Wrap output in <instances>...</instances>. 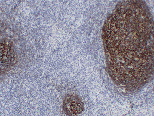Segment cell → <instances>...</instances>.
<instances>
[{"label": "cell", "instance_id": "1", "mask_svg": "<svg viewBox=\"0 0 154 116\" xmlns=\"http://www.w3.org/2000/svg\"><path fill=\"white\" fill-rule=\"evenodd\" d=\"M143 5L129 3L108 19L103 38L109 74L129 90L143 85L154 66L152 22Z\"/></svg>", "mask_w": 154, "mask_h": 116}, {"label": "cell", "instance_id": "2", "mask_svg": "<svg viewBox=\"0 0 154 116\" xmlns=\"http://www.w3.org/2000/svg\"><path fill=\"white\" fill-rule=\"evenodd\" d=\"M63 108L68 115H78L83 111L84 103L76 96H69L63 101Z\"/></svg>", "mask_w": 154, "mask_h": 116}, {"label": "cell", "instance_id": "3", "mask_svg": "<svg viewBox=\"0 0 154 116\" xmlns=\"http://www.w3.org/2000/svg\"><path fill=\"white\" fill-rule=\"evenodd\" d=\"M1 61L6 65L14 64L17 60V56L11 45L7 42L1 43Z\"/></svg>", "mask_w": 154, "mask_h": 116}]
</instances>
